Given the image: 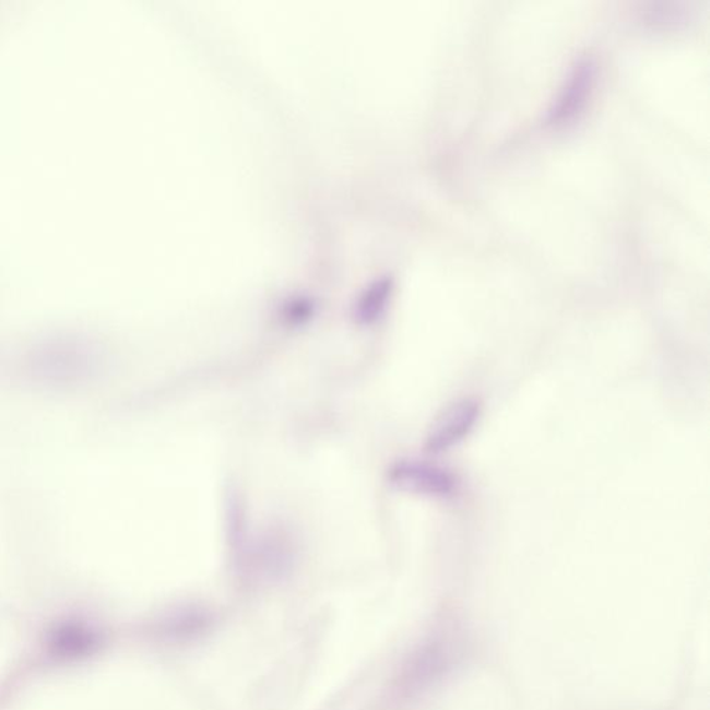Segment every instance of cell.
I'll list each match as a JSON object with an SVG mask.
<instances>
[{"instance_id":"obj_1","label":"cell","mask_w":710,"mask_h":710,"mask_svg":"<svg viewBox=\"0 0 710 710\" xmlns=\"http://www.w3.org/2000/svg\"><path fill=\"white\" fill-rule=\"evenodd\" d=\"M389 485L411 496L450 498L458 492V478L446 468L419 460H400L388 471Z\"/></svg>"},{"instance_id":"obj_2","label":"cell","mask_w":710,"mask_h":710,"mask_svg":"<svg viewBox=\"0 0 710 710\" xmlns=\"http://www.w3.org/2000/svg\"><path fill=\"white\" fill-rule=\"evenodd\" d=\"M482 403L476 398L452 401L436 416L426 436L425 449L434 454L460 445L475 429L482 416Z\"/></svg>"},{"instance_id":"obj_3","label":"cell","mask_w":710,"mask_h":710,"mask_svg":"<svg viewBox=\"0 0 710 710\" xmlns=\"http://www.w3.org/2000/svg\"><path fill=\"white\" fill-rule=\"evenodd\" d=\"M595 64L591 58L576 61L572 70L560 87L557 99L548 109L547 121L553 126L573 121L583 111L591 91H593Z\"/></svg>"}]
</instances>
